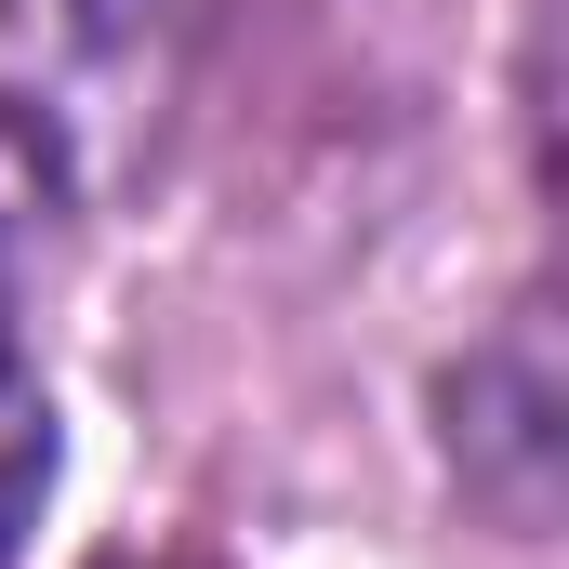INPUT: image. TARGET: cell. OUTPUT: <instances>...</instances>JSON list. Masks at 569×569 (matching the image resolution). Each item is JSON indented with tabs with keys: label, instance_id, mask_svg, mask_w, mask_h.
I'll use <instances>...</instances> for the list:
<instances>
[{
	"label": "cell",
	"instance_id": "6da1fadb",
	"mask_svg": "<svg viewBox=\"0 0 569 569\" xmlns=\"http://www.w3.org/2000/svg\"><path fill=\"white\" fill-rule=\"evenodd\" d=\"M437 411H450L437 437H450L463 503H490L517 543H543V517H557V331H543V305H517L490 345H463Z\"/></svg>",
	"mask_w": 569,
	"mask_h": 569
},
{
	"label": "cell",
	"instance_id": "277c9868",
	"mask_svg": "<svg viewBox=\"0 0 569 569\" xmlns=\"http://www.w3.org/2000/svg\"><path fill=\"white\" fill-rule=\"evenodd\" d=\"M120 569H133V557H120ZM146 569H199V557H146Z\"/></svg>",
	"mask_w": 569,
	"mask_h": 569
},
{
	"label": "cell",
	"instance_id": "3957f363",
	"mask_svg": "<svg viewBox=\"0 0 569 569\" xmlns=\"http://www.w3.org/2000/svg\"><path fill=\"white\" fill-rule=\"evenodd\" d=\"M27 385V358H13V252H0V398Z\"/></svg>",
	"mask_w": 569,
	"mask_h": 569
},
{
	"label": "cell",
	"instance_id": "7a4b0ae2",
	"mask_svg": "<svg viewBox=\"0 0 569 569\" xmlns=\"http://www.w3.org/2000/svg\"><path fill=\"white\" fill-rule=\"evenodd\" d=\"M107 53H133V40L107 27V0H0V159L67 172Z\"/></svg>",
	"mask_w": 569,
	"mask_h": 569
}]
</instances>
